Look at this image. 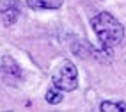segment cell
<instances>
[{"instance_id":"52a82bcc","label":"cell","mask_w":126,"mask_h":112,"mask_svg":"<svg viewBox=\"0 0 126 112\" xmlns=\"http://www.w3.org/2000/svg\"><path fill=\"white\" fill-rule=\"evenodd\" d=\"M46 101H48V103H52V105H57V103H61V101H62V93L59 91L57 87L50 89V91L46 93Z\"/></svg>"},{"instance_id":"5b68a950","label":"cell","mask_w":126,"mask_h":112,"mask_svg":"<svg viewBox=\"0 0 126 112\" xmlns=\"http://www.w3.org/2000/svg\"><path fill=\"white\" fill-rule=\"evenodd\" d=\"M64 0H27V5L30 9H59L62 7Z\"/></svg>"},{"instance_id":"7a4b0ae2","label":"cell","mask_w":126,"mask_h":112,"mask_svg":"<svg viewBox=\"0 0 126 112\" xmlns=\"http://www.w3.org/2000/svg\"><path fill=\"white\" fill-rule=\"evenodd\" d=\"M52 82L59 91H66V93L75 91L77 85H78V71H77V68H75V64L71 61H66L53 73Z\"/></svg>"},{"instance_id":"8992f818","label":"cell","mask_w":126,"mask_h":112,"mask_svg":"<svg viewBox=\"0 0 126 112\" xmlns=\"http://www.w3.org/2000/svg\"><path fill=\"white\" fill-rule=\"evenodd\" d=\"M101 112H126V103L124 101H103L99 105Z\"/></svg>"},{"instance_id":"3957f363","label":"cell","mask_w":126,"mask_h":112,"mask_svg":"<svg viewBox=\"0 0 126 112\" xmlns=\"http://www.w3.org/2000/svg\"><path fill=\"white\" fill-rule=\"evenodd\" d=\"M0 73H2L4 80L7 84H16L20 78H21V71L18 64H16L11 57H4L2 62H0Z\"/></svg>"},{"instance_id":"277c9868","label":"cell","mask_w":126,"mask_h":112,"mask_svg":"<svg viewBox=\"0 0 126 112\" xmlns=\"http://www.w3.org/2000/svg\"><path fill=\"white\" fill-rule=\"evenodd\" d=\"M20 16V7L16 5L14 0H5L0 5V20L4 25H13Z\"/></svg>"},{"instance_id":"6da1fadb","label":"cell","mask_w":126,"mask_h":112,"mask_svg":"<svg viewBox=\"0 0 126 112\" xmlns=\"http://www.w3.org/2000/svg\"><path fill=\"white\" fill-rule=\"evenodd\" d=\"M92 30L96 32V36L99 43L103 45V48H112L115 45H119L124 37V29L123 25L117 21L110 13H98L94 18L91 20Z\"/></svg>"}]
</instances>
